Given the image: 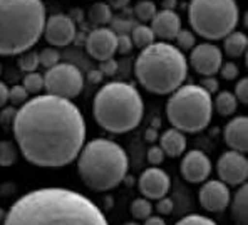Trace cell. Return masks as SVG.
Segmentation results:
<instances>
[{"mask_svg": "<svg viewBox=\"0 0 248 225\" xmlns=\"http://www.w3.org/2000/svg\"><path fill=\"white\" fill-rule=\"evenodd\" d=\"M17 146L29 163L41 168H61L81 153L86 121L71 99L37 94L27 99L14 119Z\"/></svg>", "mask_w": 248, "mask_h": 225, "instance_id": "obj_1", "label": "cell"}, {"mask_svg": "<svg viewBox=\"0 0 248 225\" xmlns=\"http://www.w3.org/2000/svg\"><path fill=\"white\" fill-rule=\"evenodd\" d=\"M3 225H109L103 210L82 193L49 187L24 193Z\"/></svg>", "mask_w": 248, "mask_h": 225, "instance_id": "obj_2", "label": "cell"}, {"mask_svg": "<svg viewBox=\"0 0 248 225\" xmlns=\"http://www.w3.org/2000/svg\"><path fill=\"white\" fill-rule=\"evenodd\" d=\"M44 0H0V56H19L42 37Z\"/></svg>", "mask_w": 248, "mask_h": 225, "instance_id": "obj_3", "label": "cell"}, {"mask_svg": "<svg viewBox=\"0 0 248 225\" xmlns=\"http://www.w3.org/2000/svg\"><path fill=\"white\" fill-rule=\"evenodd\" d=\"M134 72L146 91L153 94H171L183 86L188 74L185 54L170 42H153L141 49Z\"/></svg>", "mask_w": 248, "mask_h": 225, "instance_id": "obj_4", "label": "cell"}, {"mask_svg": "<svg viewBox=\"0 0 248 225\" xmlns=\"http://www.w3.org/2000/svg\"><path fill=\"white\" fill-rule=\"evenodd\" d=\"M93 111L101 128L114 135H123L141 123L144 104L134 84L111 81L97 91Z\"/></svg>", "mask_w": 248, "mask_h": 225, "instance_id": "obj_5", "label": "cell"}, {"mask_svg": "<svg viewBox=\"0 0 248 225\" xmlns=\"http://www.w3.org/2000/svg\"><path fill=\"white\" fill-rule=\"evenodd\" d=\"M78 172L82 183L91 190H112L127 173V155L114 141L96 138L82 146Z\"/></svg>", "mask_w": 248, "mask_h": 225, "instance_id": "obj_6", "label": "cell"}, {"mask_svg": "<svg viewBox=\"0 0 248 225\" xmlns=\"http://www.w3.org/2000/svg\"><path fill=\"white\" fill-rule=\"evenodd\" d=\"M166 116L171 126L181 133L203 131L213 116L211 94L198 84L180 86L168 99Z\"/></svg>", "mask_w": 248, "mask_h": 225, "instance_id": "obj_7", "label": "cell"}, {"mask_svg": "<svg viewBox=\"0 0 248 225\" xmlns=\"http://www.w3.org/2000/svg\"><path fill=\"white\" fill-rule=\"evenodd\" d=\"M188 19L200 37L220 41L236 29L240 9L236 0H191Z\"/></svg>", "mask_w": 248, "mask_h": 225, "instance_id": "obj_8", "label": "cell"}, {"mask_svg": "<svg viewBox=\"0 0 248 225\" xmlns=\"http://www.w3.org/2000/svg\"><path fill=\"white\" fill-rule=\"evenodd\" d=\"M84 88V76L81 69L74 64L59 63L57 66L47 69L44 74V89L46 94L64 99L79 96Z\"/></svg>", "mask_w": 248, "mask_h": 225, "instance_id": "obj_9", "label": "cell"}, {"mask_svg": "<svg viewBox=\"0 0 248 225\" xmlns=\"http://www.w3.org/2000/svg\"><path fill=\"white\" fill-rule=\"evenodd\" d=\"M217 172L220 177V181L225 185L238 187L247 181L248 177V161L243 153L230 150L218 158Z\"/></svg>", "mask_w": 248, "mask_h": 225, "instance_id": "obj_10", "label": "cell"}, {"mask_svg": "<svg viewBox=\"0 0 248 225\" xmlns=\"http://www.w3.org/2000/svg\"><path fill=\"white\" fill-rule=\"evenodd\" d=\"M189 64L198 74L215 76L223 64V54L218 46L211 44V42H202L191 49Z\"/></svg>", "mask_w": 248, "mask_h": 225, "instance_id": "obj_11", "label": "cell"}, {"mask_svg": "<svg viewBox=\"0 0 248 225\" xmlns=\"http://www.w3.org/2000/svg\"><path fill=\"white\" fill-rule=\"evenodd\" d=\"M42 35L46 41L54 47H65L69 46L76 37V24L65 14H54L47 17L44 25Z\"/></svg>", "mask_w": 248, "mask_h": 225, "instance_id": "obj_12", "label": "cell"}, {"mask_svg": "<svg viewBox=\"0 0 248 225\" xmlns=\"http://www.w3.org/2000/svg\"><path fill=\"white\" fill-rule=\"evenodd\" d=\"M116 39L118 35L109 27H97L89 32L86 39V50L93 59L106 61L116 54Z\"/></svg>", "mask_w": 248, "mask_h": 225, "instance_id": "obj_13", "label": "cell"}, {"mask_svg": "<svg viewBox=\"0 0 248 225\" xmlns=\"http://www.w3.org/2000/svg\"><path fill=\"white\" fill-rule=\"evenodd\" d=\"M180 172L189 183H203L211 175V161L203 151L191 150L181 160Z\"/></svg>", "mask_w": 248, "mask_h": 225, "instance_id": "obj_14", "label": "cell"}, {"mask_svg": "<svg viewBox=\"0 0 248 225\" xmlns=\"http://www.w3.org/2000/svg\"><path fill=\"white\" fill-rule=\"evenodd\" d=\"M140 192L144 195L146 198H151V200H158V198L166 197V193L170 192L171 180L168 177L166 172H163L158 166H151V168L144 170L141 173L140 180Z\"/></svg>", "mask_w": 248, "mask_h": 225, "instance_id": "obj_15", "label": "cell"}, {"mask_svg": "<svg viewBox=\"0 0 248 225\" xmlns=\"http://www.w3.org/2000/svg\"><path fill=\"white\" fill-rule=\"evenodd\" d=\"M230 188L220 180H208L200 190V203L208 212H221L230 203Z\"/></svg>", "mask_w": 248, "mask_h": 225, "instance_id": "obj_16", "label": "cell"}, {"mask_svg": "<svg viewBox=\"0 0 248 225\" xmlns=\"http://www.w3.org/2000/svg\"><path fill=\"white\" fill-rule=\"evenodd\" d=\"M149 27L155 37L161 39V42H171L180 32L181 19L174 10H161V12H156Z\"/></svg>", "mask_w": 248, "mask_h": 225, "instance_id": "obj_17", "label": "cell"}, {"mask_svg": "<svg viewBox=\"0 0 248 225\" xmlns=\"http://www.w3.org/2000/svg\"><path fill=\"white\" fill-rule=\"evenodd\" d=\"M225 141L233 151L245 153L248 150V118L236 116L225 126Z\"/></svg>", "mask_w": 248, "mask_h": 225, "instance_id": "obj_18", "label": "cell"}, {"mask_svg": "<svg viewBox=\"0 0 248 225\" xmlns=\"http://www.w3.org/2000/svg\"><path fill=\"white\" fill-rule=\"evenodd\" d=\"M159 148L163 150V153L168 155L171 158H178L185 153L186 150V138L185 133H181L180 129H166L159 138Z\"/></svg>", "mask_w": 248, "mask_h": 225, "instance_id": "obj_19", "label": "cell"}, {"mask_svg": "<svg viewBox=\"0 0 248 225\" xmlns=\"http://www.w3.org/2000/svg\"><path fill=\"white\" fill-rule=\"evenodd\" d=\"M230 210L236 225H248V187L247 183L240 185L235 197L230 198Z\"/></svg>", "mask_w": 248, "mask_h": 225, "instance_id": "obj_20", "label": "cell"}, {"mask_svg": "<svg viewBox=\"0 0 248 225\" xmlns=\"http://www.w3.org/2000/svg\"><path fill=\"white\" fill-rule=\"evenodd\" d=\"M248 39L243 32H230L227 37H223V49L225 54L230 57H240L247 50Z\"/></svg>", "mask_w": 248, "mask_h": 225, "instance_id": "obj_21", "label": "cell"}, {"mask_svg": "<svg viewBox=\"0 0 248 225\" xmlns=\"http://www.w3.org/2000/svg\"><path fill=\"white\" fill-rule=\"evenodd\" d=\"M238 108V101H236L235 94L230 91H220L213 101V110H217L218 114L221 116H232Z\"/></svg>", "mask_w": 248, "mask_h": 225, "instance_id": "obj_22", "label": "cell"}, {"mask_svg": "<svg viewBox=\"0 0 248 225\" xmlns=\"http://www.w3.org/2000/svg\"><path fill=\"white\" fill-rule=\"evenodd\" d=\"M89 20L97 27H106L112 22V10L106 2H96L89 10Z\"/></svg>", "mask_w": 248, "mask_h": 225, "instance_id": "obj_23", "label": "cell"}, {"mask_svg": "<svg viewBox=\"0 0 248 225\" xmlns=\"http://www.w3.org/2000/svg\"><path fill=\"white\" fill-rule=\"evenodd\" d=\"M131 41H133V46L138 47V49H144V47L151 46L155 42V34H153L151 27L146 24H140V25H134L131 29Z\"/></svg>", "mask_w": 248, "mask_h": 225, "instance_id": "obj_24", "label": "cell"}, {"mask_svg": "<svg viewBox=\"0 0 248 225\" xmlns=\"http://www.w3.org/2000/svg\"><path fill=\"white\" fill-rule=\"evenodd\" d=\"M158 9H156V3L153 0H140V2L134 5V16L140 20L141 24H148L153 20V17L156 16Z\"/></svg>", "mask_w": 248, "mask_h": 225, "instance_id": "obj_25", "label": "cell"}, {"mask_svg": "<svg viewBox=\"0 0 248 225\" xmlns=\"http://www.w3.org/2000/svg\"><path fill=\"white\" fill-rule=\"evenodd\" d=\"M19 158V148L9 140L0 141V166H12Z\"/></svg>", "mask_w": 248, "mask_h": 225, "instance_id": "obj_26", "label": "cell"}, {"mask_svg": "<svg viewBox=\"0 0 248 225\" xmlns=\"http://www.w3.org/2000/svg\"><path fill=\"white\" fill-rule=\"evenodd\" d=\"M17 64H19V67L24 72H35L37 67L41 66V64H39V52H35V50H32V49L25 50V52L19 54Z\"/></svg>", "mask_w": 248, "mask_h": 225, "instance_id": "obj_27", "label": "cell"}, {"mask_svg": "<svg viewBox=\"0 0 248 225\" xmlns=\"http://www.w3.org/2000/svg\"><path fill=\"white\" fill-rule=\"evenodd\" d=\"M22 86H24V89L27 91L29 94L37 96V94L44 89V76H41L39 72H27Z\"/></svg>", "mask_w": 248, "mask_h": 225, "instance_id": "obj_28", "label": "cell"}, {"mask_svg": "<svg viewBox=\"0 0 248 225\" xmlns=\"http://www.w3.org/2000/svg\"><path fill=\"white\" fill-rule=\"evenodd\" d=\"M174 41H176V47L181 50V52H188V50H191L193 47L196 46V37L195 34H193L191 31H188V29H180V32L176 34V37H174Z\"/></svg>", "mask_w": 248, "mask_h": 225, "instance_id": "obj_29", "label": "cell"}, {"mask_svg": "<svg viewBox=\"0 0 248 225\" xmlns=\"http://www.w3.org/2000/svg\"><path fill=\"white\" fill-rule=\"evenodd\" d=\"M61 63V54L56 47H46L39 52V64L46 69H50Z\"/></svg>", "mask_w": 248, "mask_h": 225, "instance_id": "obj_30", "label": "cell"}, {"mask_svg": "<svg viewBox=\"0 0 248 225\" xmlns=\"http://www.w3.org/2000/svg\"><path fill=\"white\" fill-rule=\"evenodd\" d=\"M151 212H153V205L146 198H136V200L131 203V215L134 219L144 220L151 215Z\"/></svg>", "mask_w": 248, "mask_h": 225, "instance_id": "obj_31", "label": "cell"}, {"mask_svg": "<svg viewBox=\"0 0 248 225\" xmlns=\"http://www.w3.org/2000/svg\"><path fill=\"white\" fill-rule=\"evenodd\" d=\"M174 225H217L211 219H208L205 215H198V213H191V215H186L181 220H178Z\"/></svg>", "mask_w": 248, "mask_h": 225, "instance_id": "obj_32", "label": "cell"}, {"mask_svg": "<svg viewBox=\"0 0 248 225\" xmlns=\"http://www.w3.org/2000/svg\"><path fill=\"white\" fill-rule=\"evenodd\" d=\"M27 99L29 93L24 89V86H14L12 89H9V101L14 106H22Z\"/></svg>", "mask_w": 248, "mask_h": 225, "instance_id": "obj_33", "label": "cell"}, {"mask_svg": "<svg viewBox=\"0 0 248 225\" xmlns=\"http://www.w3.org/2000/svg\"><path fill=\"white\" fill-rule=\"evenodd\" d=\"M133 41H131V37L127 34H119L118 39H116V52L119 54H129L131 50H133Z\"/></svg>", "mask_w": 248, "mask_h": 225, "instance_id": "obj_34", "label": "cell"}, {"mask_svg": "<svg viewBox=\"0 0 248 225\" xmlns=\"http://www.w3.org/2000/svg\"><path fill=\"white\" fill-rule=\"evenodd\" d=\"M221 74V78L225 79V81H233V79L238 78V66H236L235 63H223L220 67V71H218Z\"/></svg>", "mask_w": 248, "mask_h": 225, "instance_id": "obj_35", "label": "cell"}, {"mask_svg": "<svg viewBox=\"0 0 248 225\" xmlns=\"http://www.w3.org/2000/svg\"><path fill=\"white\" fill-rule=\"evenodd\" d=\"M235 97H236V101L238 103H242V104H247L248 103V79L247 78H243V79H240L238 82H236V86H235Z\"/></svg>", "mask_w": 248, "mask_h": 225, "instance_id": "obj_36", "label": "cell"}, {"mask_svg": "<svg viewBox=\"0 0 248 225\" xmlns=\"http://www.w3.org/2000/svg\"><path fill=\"white\" fill-rule=\"evenodd\" d=\"M99 72L103 76H108V78H112V76L118 72V63L114 59H106V61H101L99 64Z\"/></svg>", "mask_w": 248, "mask_h": 225, "instance_id": "obj_37", "label": "cell"}, {"mask_svg": "<svg viewBox=\"0 0 248 225\" xmlns=\"http://www.w3.org/2000/svg\"><path fill=\"white\" fill-rule=\"evenodd\" d=\"M166 155L163 153V150L159 146H151L148 150V161H149V165H153V166L161 165Z\"/></svg>", "mask_w": 248, "mask_h": 225, "instance_id": "obj_38", "label": "cell"}, {"mask_svg": "<svg viewBox=\"0 0 248 225\" xmlns=\"http://www.w3.org/2000/svg\"><path fill=\"white\" fill-rule=\"evenodd\" d=\"M200 88L202 89H205L208 94H211V93H217L218 88H220V84H218V81L213 78V76H203V79L200 81Z\"/></svg>", "mask_w": 248, "mask_h": 225, "instance_id": "obj_39", "label": "cell"}, {"mask_svg": "<svg viewBox=\"0 0 248 225\" xmlns=\"http://www.w3.org/2000/svg\"><path fill=\"white\" fill-rule=\"evenodd\" d=\"M173 207H174V203H173L171 198L163 197V198H158V205H156V210H158L159 215H168V213L173 212Z\"/></svg>", "mask_w": 248, "mask_h": 225, "instance_id": "obj_40", "label": "cell"}, {"mask_svg": "<svg viewBox=\"0 0 248 225\" xmlns=\"http://www.w3.org/2000/svg\"><path fill=\"white\" fill-rule=\"evenodd\" d=\"M16 114H17V110H16V108H5L2 114H0V121H2V125H5V126L14 125V119H16Z\"/></svg>", "mask_w": 248, "mask_h": 225, "instance_id": "obj_41", "label": "cell"}, {"mask_svg": "<svg viewBox=\"0 0 248 225\" xmlns=\"http://www.w3.org/2000/svg\"><path fill=\"white\" fill-rule=\"evenodd\" d=\"M9 101V88L5 82L0 81V108H3Z\"/></svg>", "mask_w": 248, "mask_h": 225, "instance_id": "obj_42", "label": "cell"}, {"mask_svg": "<svg viewBox=\"0 0 248 225\" xmlns=\"http://www.w3.org/2000/svg\"><path fill=\"white\" fill-rule=\"evenodd\" d=\"M106 3L111 7V10L112 9L119 10V9H124V7L127 5V3H129V0H106Z\"/></svg>", "mask_w": 248, "mask_h": 225, "instance_id": "obj_43", "label": "cell"}, {"mask_svg": "<svg viewBox=\"0 0 248 225\" xmlns=\"http://www.w3.org/2000/svg\"><path fill=\"white\" fill-rule=\"evenodd\" d=\"M144 225H166V222L158 215H149L148 219H144Z\"/></svg>", "mask_w": 248, "mask_h": 225, "instance_id": "obj_44", "label": "cell"}, {"mask_svg": "<svg viewBox=\"0 0 248 225\" xmlns=\"http://www.w3.org/2000/svg\"><path fill=\"white\" fill-rule=\"evenodd\" d=\"M87 79H89L91 82H101V79H103V74L99 72V69H97V71H91L89 74H87Z\"/></svg>", "mask_w": 248, "mask_h": 225, "instance_id": "obj_45", "label": "cell"}, {"mask_svg": "<svg viewBox=\"0 0 248 225\" xmlns=\"http://www.w3.org/2000/svg\"><path fill=\"white\" fill-rule=\"evenodd\" d=\"M146 140H148L149 143H155V141L158 140V131H156V128H149L148 131H146Z\"/></svg>", "mask_w": 248, "mask_h": 225, "instance_id": "obj_46", "label": "cell"}, {"mask_svg": "<svg viewBox=\"0 0 248 225\" xmlns=\"http://www.w3.org/2000/svg\"><path fill=\"white\" fill-rule=\"evenodd\" d=\"M176 0H163V10H174Z\"/></svg>", "mask_w": 248, "mask_h": 225, "instance_id": "obj_47", "label": "cell"}, {"mask_svg": "<svg viewBox=\"0 0 248 225\" xmlns=\"http://www.w3.org/2000/svg\"><path fill=\"white\" fill-rule=\"evenodd\" d=\"M5 210L3 209H0V225H3V222H5Z\"/></svg>", "mask_w": 248, "mask_h": 225, "instance_id": "obj_48", "label": "cell"}, {"mask_svg": "<svg viewBox=\"0 0 248 225\" xmlns=\"http://www.w3.org/2000/svg\"><path fill=\"white\" fill-rule=\"evenodd\" d=\"M124 180H126V185H133V183H134V178H133V177H124Z\"/></svg>", "mask_w": 248, "mask_h": 225, "instance_id": "obj_49", "label": "cell"}, {"mask_svg": "<svg viewBox=\"0 0 248 225\" xmlns=\"http://www.w3.org/2000/svg\"><path fill=\"white\" fill-rule=\"evenodd\" d=\"M124 225H138V224H134V222H127V224H124Z\"/></svg>", "mask_w": 248, "mask_h": 225, "instance_id": "obj_50", "label": "cell"}, {"mask_svg": "<svg viewBox=\"0 0 248 225\" xmlns=\"http://www.w3.org/2000/svg\"><path fill=\"white\" fill-rule=\"evenodd\" d=\"M0 74H2V64H0Z\"/></svg>", "mask_w": 248, "mask_h": 225, "instance_id": "obj_51", "label": "cell"}]
</instances>
